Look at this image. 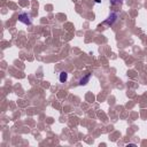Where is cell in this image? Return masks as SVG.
<instances>
[{
	"instance_id": "2",
	"label": "cell",
	"mask_w": 147,
	"mask_h": 147,
	"mask_svg": "<svg viewBox=\"0 0 147 147\" xmlns=\"http://www.w3.org/2000/svg\"><path fill=\"white\" fill-rule=\"evenodd\" d=\"M116 18H117V14H116V13H111L110 16L108 17V20L105 21V24H107V25H111Z\"/></svg>"
},
{
	"instance_id": "3",
	"label": "cell",
	"mask_w": 147,
	"mask_h": 147,
	"mask_svg": "<svg viewBox=\"0 0 147 147\" xmlns=\"http://www.w3.org/2000/svg\"><path fill=\"white\" fill-rule=\"evenodd\" d=\"M91 77H92V74H87L86 76H84V77H82L80 79H79V85H86L87 83H88V80L91 79Z\"/></svg>"
},
{
	"instance_id": "5",
	"label": "cell",
	"mask_w": 147,
	"mask_h": 147,
	"mask_svg": "<svg viewBox=\"0 0 147 147\" xmlns=\"http://www.w3.org/2000/svg\"><path fill=\"white\" fill-rule=\"evenodd\" d=\"M109 1H110L111 5H116V3H121V2H123V0H109Z\"/></svg>"
},
{
	"instance_id": "1",
	"label": "cell",
	"mask_w": 147,
	"mask_h": 147,
	"mask_svg": "<svg viewBox=\"0 0 147 147\" xmlns=\"http://www.w3.org/2000/svg\"><path fill=\"white\" fill-rule=\"evenodd\" d=\"M18 21L25 25H31L32 23V18H31V15H29L28 13H21L18 14Z\"/></svg>"
},
{
	"instance_id": "4",
	"label": "cell",
	"mask_w": 147,
	"mask_h": 147,
	"mask_svg": "<svg viewBox=\"0 0 147 147\" xmlns=\"http://www.w3.org/2000/svg\"><path fill=\"white\" fill-rule=\"evenodd\" d=\"M59 80L61 83H65L68 80V72L67 71H61L59 75Z\"/></svg>"
}]
</instances>
